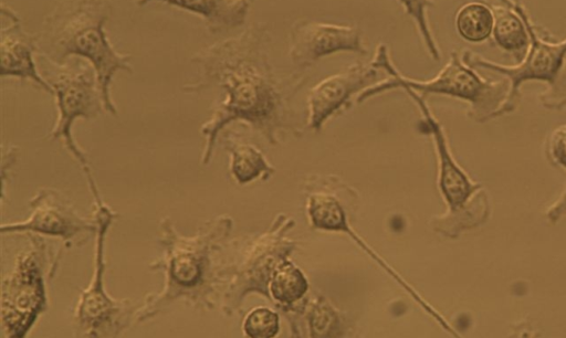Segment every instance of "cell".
<instances>
[{"mask_svg": "<svg viewBox=\"0 0 566 338\" xmlns=\"http://www.w3.org/2000/svg\"><path fill=\"white\" fill-rule=\"evenodd\" d=\"M270 44L268 25L258 22L192 55L197 77L185 84L182 91L195 94L216 87L223 93L200 128L206 139L202 166L209 163L218 135L229 124L241 120L271 131L286 116L290 99L305 83L301 75L276 72Z\"/></svg>", "mask_w": 566, "mask_h": 338, "instance_id": "1", "label": "cell"}, {"mask_svg": "<svg viewBox=\"0 0 566 338\" xmlns=\"http://www.w3.org/2000/svg\"><path fill=\"white\" fill-rule=\"evenodd\" d=\"M231 228V218L220 215L207 221L195 234L184 235L169 216L163 218L157 240L163 253L149 263V270L164 273V286L145 296L136 323L155 318L177 302L200 310L213 309L221 286L226 285L227 265L220 256Z\"/></svg>", "mask_w": 566, "mask_h": 338, "instance_id": "2", "label": "cell"}, {"mask_svg": "<svg viewBox=\"0 0 566 338\" xmlns=\"http://www.w3.org/2000/svg\"><path fill=\"white\" fill-rule=\"evenodd\" d=\"M113 13L112 0H59L38 32L39 55L62 64L82 57L95 68L105 112L118 114L111 85L118 71L129 74L132 54L115 50L105 32Z\"/></svg>", "mask_w": 566, "mask_h": 338, "instance_id": "3", "label": "cell"}, {"mask_svg": "<svg viewBox=\"0 0 566 338\" xmlns=\"http://www.w3.org/2000/svg\"><path fill=\"white\" fill-rule=\"evenodd\" d=\"M506 2L522 18L530 43L523 59L513 65L493 62L471 50H463L461 57L473 68H483L503 75L509 80L510 89L502 106L493 118L513 112L520 101V87L527 81H541L547 89L539 94L541 103L552 109L566 106V38L555 40L547 30L533 23L527 9L518 0Z\"/></svg>", "mask_w": 566, "mask_h": 338, "instance_id": "4", "label": "cell"}, {"mask_svg": "<svg viewBox=\"0 0 566 338\" xmlns=\"http://www.w3.org/2000/svg\"><path fill=\"white\" fill-rule=\"evenodd\" d=\"M371 65L388 74L387 80L379 81L360 92L357 102L396 88H411L426 94H439L460 98L470 104L469 115L483 123L493 118L494 113L507 97L509 80H485L465 64L458 51H452L449 61L428 81L409 78L401 74L391 61L388 47L380 43L375 52Z\"/></svg>", "mask_w": 566, "mask_h": 338, "instance_id": "5", "label": "cell"}, {"mask_svg": "<svg viewBox=\"0 0 566 338\" xmlns=\"http://www.w3.org/2000/svg\"><path fill=\"white\" fill-rule=\"evenodd\" d=\"M39 64L41 75L53 89L57 109L49 138L63 140L65 149L82 168L94 203H101L103 200L93 179L88 158L72 135L76 119L95 118L105 112L95 68L88 61L76 56L59 64L39 55Z\"/></svg>", "mask_w": 566, "mask_h": 338, "instance_id": "6", "label": "cell"}, {"mask_svg": "<svg viewBox=\"0 0 566 338\" xmlns=\"http://www.w3.org/2000/svg\"><path fill=\"white\" fill-rule=\"evenodd\" d=\"M25 234L29 247L17 255L12 271L1 281V325L10 338L24 337L46 311V282L61 257V252L53 256L43 235Z\"/></svg>", "mask_w": 566, "mask_h": 338, "instance_id": "7", "label": "cell"}, {"mask_svg": "<svg viewBox=\"0 0 566 338\" xmlns=\"http://www.w3.org/2000/svg\"><path fill=\"white\" fill-rule=\"evenodd\" d=\"M93 215L97 222L94 247V271L88 286L81 291L73 314L75 337H117L133 321L142 303L115 299L105 292V241L113 221L117 218L108 205L94 203Z\"/></svg>", "mask_w": 566, "mask_h": 338, "instance_id": "8", "label": "cell"}, {"mask_svg": "<svg viewBox=\"0 0 566 338\" xmlns=\"http://www.w3.org/2000/svg\"><path fill=\"white\" fill-rule=\"evenodd\" d=\"M402 89L418 104L434 137L440 162L439 188L449 205L450 213V216L446 218L443 222L451 223L457 221L455 231L472 228L484 222L489 213L485 194L479 193L471 199L481 186L472 182L453 160L441 127L432 117L423 97L411 88L406 87Z\"/></svg>", "mask_w": 566, "mask_h": 338, "instance_id": "9", "label": "cell"}, {"mask_svg": "<svg viewBox=\"0 0 566 338\" xmlns=\"http://www.w3.org/2000/svg\"><path fill=\"white\" fill-rule=\"evenodd\" d=\"M29 218L18 222L3 223L4 233H35L61 239L65 247L81 246L95 235L97 222L94 215H81L71 200L52 188H41L30 199Z\"/></svg>", "mask_w": 566, "mask_h": 338, "instance_id": "10", "label": "cell"}, {"mask_svg": "<svg viewBox=\"0 0 566 338\" xmlns=\"http://www.w3.org/2000/svg\"><path fill=\"white\" fill-rule=\"evenodd\" d=\"M340 52L359 55L368 53L358 27L307 19H300L292 24L289 32V56L298 70Z\"/></svg>", "mask_w": 566, "mask_h": 338, "instance_id": "11", "label": "cell"}, {"mask_svg": "<svg viewBox=\"0 0 566 338\" xmlns=\"http://www.w3.org/2000/svg\"><path fill=\"white\" fill-rule=\"evenodd\" d=\"M379 76V70L370 62H355L318 82L307 96L308 125L318 129L328 117L348 106L355 94L374 85Z\"/></svg>", "mask_w": 566, "mask_h": 338, "instance_id": "12", "label": "cell"}, {"mask_svg": "<svg viewBox=\"0 0 566 338\" xmlns=\"http://www.w3.org/2000/svg\"><path fill=\"white\" fill-rule=\"evenodd\" d=\"M2 27L0 29V75L31 82L38 88L53 95V89L43 78L34 55L39 54L38 33H30L22 27L18 13L1 4Z\"/></svg>", "mask_w": 566, "mask_h": 338, "instance_id": "13", "label": "cell"}, {"mask_svg": "<svg viewBox=\"0 0 566 338\" xmlns=\"http://www.w3.org/2000/svg\"><path fill=\"white\" fill-rule=\"evenodd\" d=\"M163 2L200 17L211 34L222 33L245 23L254 0H135L138 6Z\"/></svg>", "mask_w": 566, "mask_h": 338, "instance_id": "14", "label": "cell"}, {"mask_svg": "<svg viewBox=\"0 0 566 338\" xmlns=\"http://www.w3.org/2000/svg\"><path fill=\"white\" fill-rule=\"evenodd\" d=\"M223 145L231 154L230 171L238 183L250 182L263 172L270 171L261 152L238 139L233 131L224 134Z\"/></svg>", "mask_w": 566, "mask_h": 338, "instance_id": "15", "label": "cell"}, {"mask_svg": "<svg viewBox=\"0 0 566 338\" xmlns=\"http://www.w3.org/2000/svg\"><path fill=\"white\" fill-rule=\"evenodd\" d=\"M454 23L458 34L463 40L470 43H481L492 35L493 12L483 2H468L458 9Z\"/></svg>", "mask_w": 566, "mask_h": 338, "instance_id": "16", "label": "cell"}, {"mask_svg": "<svg viewBox=\"0 0 566 338\" xmlns=\"http://www.w3.org/2000/svg\"><path fill=\"white\" fill-rule=\"evenodd\" d=\"M307 289V281L303 273L292 264L280 265L270 279L272 297L283 304L298 300Z\"/></svg>", "mask_w": 566, "mask_h": 338, "instance_id": "17", "label": "cell"}, {"mask_svg": "<svg viewBox=\"0 0 566 338\" xmlns=\"http://www.w3.org/2000/svg\"><path fill=\"white\" fill-rule=\"evenodd\" d=\"M405 13L412 20L421 42L433 61L441 60V51L428 20V10L436 6L433 0H397Z\"/></svg>", "mask_w": 566, "mask_h": 338, "instance_id": "18", "label": "cell"}, {"mask_svg": "<svg viewBox=\"0 0 566 338\" xmlns=\"http://www.w3.org/2000/svg\"><path fill=\"white\" fill-rule=\"evenodd\" d=\"M242 327L248 337H274L279 331V316L266 307H258L245 316Z\"/></svg>", "mask_w": 566, "mask_h": 338, "instance_id": "19", "label": "cell"}, {"mask_svg": "<svg viewBox=\"0 0 566 338\" xmlns=\"http://www.w3.org/2000/svg\"><path fill=\"white\" fill-rule=\"evenodd\" d=\"M547 150L551 159L566 169V124L555 128L549 138Z\"/></svg>", "mask_w": 566, "mask_h": 338, "instance_id": "20", "label": "cell"}]
</instances>
